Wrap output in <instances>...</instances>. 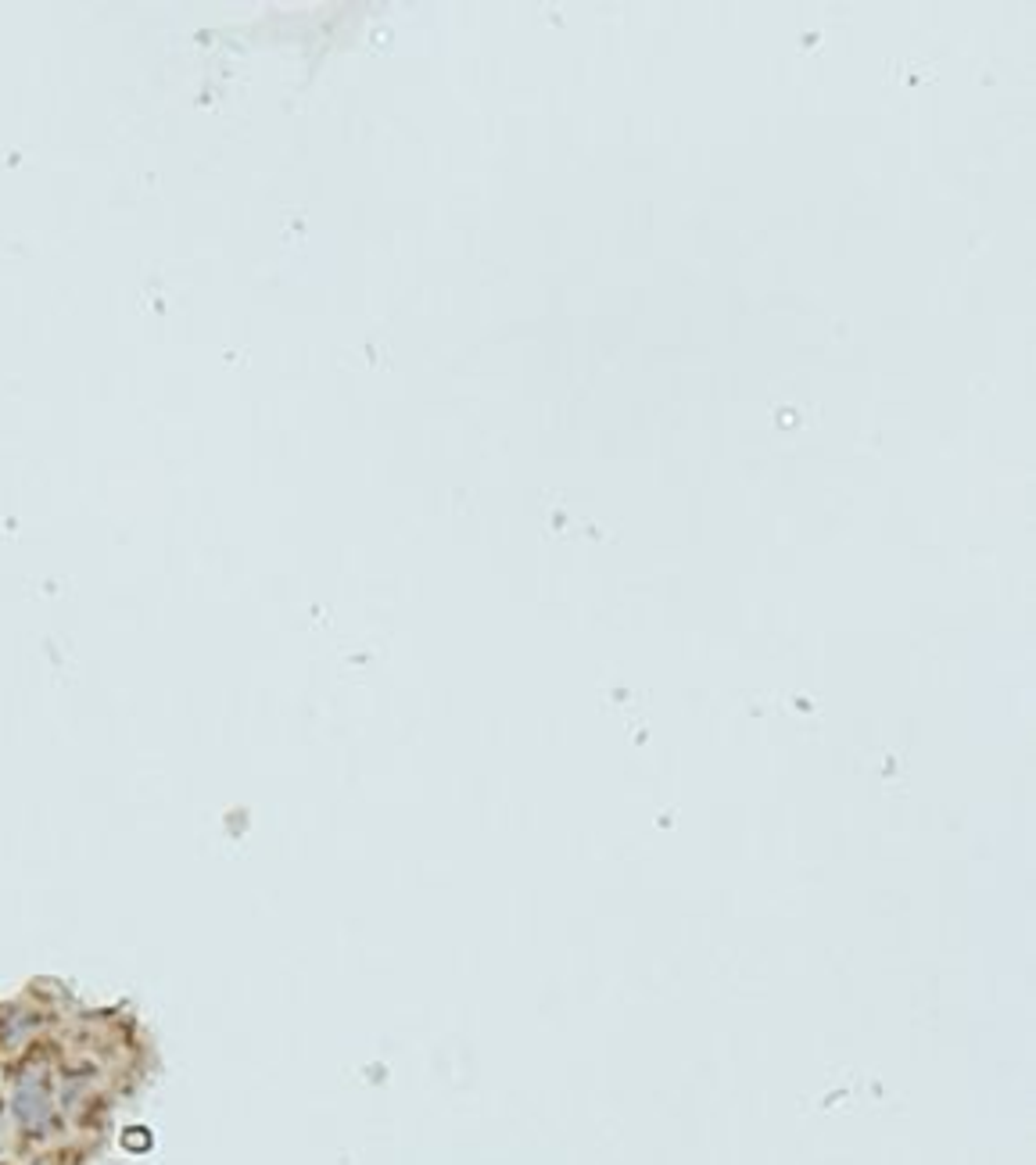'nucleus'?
Wrapping results in <instances>:
<instances>
[]
</instances>
